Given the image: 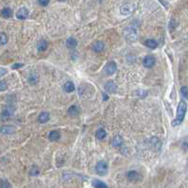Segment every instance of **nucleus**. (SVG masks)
<instances>
[{
	"mask_svg": "<svg viewBox=\"0 0 188 188\" xmlns=\"http://www.w3.org/2000/svg\"><path fill=\"white\" fill-rule=\"evenodd\" d=\"M7 88H8V85H7V82H6V81H4V80L0 81V91L3 92V91L7 90Z\"/></svg>",
	"mask_w": 188,
	"mask_h": 188,
	"instance_id": "obj_28",
	"label": "nucleus"
},
{
	"mask_svg": "<svg viewBox=\"0 0 188 188\" xmlns=\"http://www.w3.org/2000/svg\"><path fill=\"white\" fill-rule=\"evenodd\" d=\"M47 42L45 41V40H42L38 43V45H37V49L38 51H45L46 48H47Z\"/></svg>",
	"mask_w": 188,
	"mask_h": 188,
	"instance_id": "obj_20",
	"label": "nucleus"
},
{
	"mask_svg": "<svg viewBox=\"0 0 188 188\" xmlns=\"http://www.w3.org/2000/svg\"><path fill=\"white\" fill-rule=\"evenodd\" d=\"M63 90L67 93H71L75 90V85L72 81H66L63 85Z\"/></svg>",
	"mask_w": 188,
	"mask_h": 188,
	"instance_id": "obj_12",
	"label": "nucleus"
},
{
	"mask_svg": "<svg viewBox=\"0 0 188 188\" xmlns=\"http://www.w3.org/2000/svg\"><path fill=\"white\" fill-rule=\"evenodd\" d=\"M1 15L4 17V18H10V17L12 16V11L10 8H4L1 11Z\"/></svg>",
	"mask_w": 188,
	"mask_h": 188,
	"instance_id": "obj_16",
	"label": "nucleus"
},
{
	"mask_svg": "<svg viewBox=\"0 0 188 188\" xmlns=\"http://www.w3.org/2000/svg\"><path fill=\"white\" fill-rule=\"evenodd\" d=\"M50 118V115L47 112H43L38 116V122L40 123H46Z\"/></svg>",
	"mask_w": 188,
	"mask_h": 188,
	"instance_id": "obj_10",
	"label": "nucleus"
},
{
	"mask_svg": "<svg viewBox=\"0 0 188 188\" xmlns=\"http://www.w3.org/2000/svg\"><path fill=\"white\" fill-rule=\"evenodd\" d=\"M0 187H2V188H7V187H12V185L9 183L8 181L4 180V179H2L1 180V183H0Z\"/></svg>",
	"mask_w": 188,
	"mask_h": 188,
	"instance_id": "obj_25",
	"label": "nucleus"
},
{
	"mask_svg": "<svg viewBox=\"0 0 188 188\" xmlns=\"http://www.w3.org/2000/svg\"><path fill=\"white\" fill-rule=\"evenodd\" d=\"M112 144H113V146L114 147H120L121 145L123 144V139L121 136H115V137H114L113 141H112Z\"/></svg>",
	"mask_w": 188,
	"mask_h": 188,
	"instance_id": "obj_15",
	"label": "nucleus"
},
{
	"mask_svg": "<svg viewBox=\"0 0 188 188\" xmlns=\"http://www.w3.org/2000/svg\"><path fill=\"white\" fill-rule=\"evenodd\" d=\"M12 111H11L10 109L8 108V109L3 110L1 116H2V119H6V118H9L10 116H12Z\"/></svg>",
	"mask_w": 188,
	"mask_h": 188,
	"instance_id": "obj_23",
	"label": "nucleus"
},
{
	"mask_svg": "<svg viewBox=\"0 0 188 188\" xmlns=\"http://www.w3.org/2000/svg\"><path fill=\"white\" fill-rule=\"evenodd\" d=\"M145 46H146L147 47L149 48H151V49H154L157 47L158 44H157V42L155 40H152V39H149L147 40L146 42H145Z\"/></svg>",
	"mask_w": 188,
	"mask_h": 188,
	"instance_id": "obj_14",
	"label": "nucleus"
},
{
	"mask_svg": "<svg viewBox=\"0 0 188 188\" xmlns=\"http://www.w3.org/2000/svg\"><path fill=\"white\" fill-rule=\"evenodd\" d=\"M38 3L43 6V7H45V6H47L48 3H49V0H38Z\"/></svg>",
	"mask_w": 188,
	"mask_h": 188,
	"instance_id": "obj_29",
	"label": "nucleus"
},
{
	"mask_svg": "<svg viewBox=\"0 0 188 188\" xmlns=\"http://www.w3.org/2000/svg\"><path fill=\"white\" fill-rule=\"evenodd\" d=\"M14 132V128L12 126H4L1 128V132L3 134H8V133H12Z\"/></svg>",
	"mask_w": 188,
	"mask_h": 188,
	"instance_id": "obj_21",
	"label": "nucleus"
},
{
	"mask_svg": "<svg viewBox=\"0 0 188 188\" xmlns=\"http://www.w3.org/2000/svg\"><path fill=\"white\" fill-rule=\"evenodd\" d=\"M15 16H16L17 18H18L19 20H24V19H27L28 17H29V10H28L27 8L23 7V8L19 9V10L16 12V13H15Z\"/></svg>",
	"mask_w": 188,
	"mask_h": 188,
	"instance_id": "obj_6",
	"label": "nucleus"
},
{
	"mask_svg": "<svg viewBox=\"0 0 188 188\" xmlns=\"http://www.w3.org/2000/svg\"><path fill=\"white\" fill-rule=\"evenodd\" d=\"M136 10V4L134 2H128L120 7V13L124 16L132 14Z\"/></svg>",
	"mask_w": 188,
	"mask_h": 188,
	"instance_id": "obj_3",
	"label": "nucleus"
},
{
	"mask_svg": "<svg viewBox=\"0 0 188 188\" xmlns=\"http://www.w3.org/2000/svg\"><path fill=\"white\" fill-rule=\"evenodd\" d=\"M39 173V170H38V168L37 167H32V169L30 170V174L32 175V176H35V175H37Z\"/></svg>",
	"mask_w": 188,
	"mask_h": 188,
	"instance_id": "obj_30",
	"label": "nucleus"
},
{
	"mask_svg": "<svg viewBox=\"0 0 188 188\" xmlns=\"http://www.w3.org/2000/svg\"><path fill=\"white\" fill-rule=\"evenodd\" d=\"M48 138L50 141H57L60 138V132L58 131H52L48 134Z\"/></svg>",
	"mask_w": 188,
	"mask_h": 188,
	"instance_id": "obj_17",
	"label": "nucleus"
},
{
	"mask_svg": "<svg viewBox=\"0 0 188 188\" xmlns=\"http://www.w3.org/2000/svg\"><path fill=\"white\" fill-rule=\"evenodd\" d=\"M102 96H103V100H108L109 99V97H108V95L107 94H102Z\"/></svg>",
	"mask_w": 188,
	"mask_h": 188,
	"instance_id": "obj_32",
	"label": "nucleus"
},
{
	"mask_svg": "<svg viewBox=\"0 0 188 188\" xmlns=\"http://www.w3.org/2000/svg\"><path fill=\"white\" fill-rule=\"evenodd\" d=\"M187 111V104L184 100H181V102L178 105V109H177V115H176V118L172 122V126L176 127L178 125L182 124V122L183 121V119L185 117V114Z\"/></svg>",
	"mask_w": 188,
	"mask_h": 188,
	"instance_id": "obj_1",
	"label": "nucleus"
},
{
	"mask_svg": "<svg viewBox=\"0 0 188 188\" xmlns=\"http://www.w3.org/2000/svg\"><path fill=\"white\" fill-rule=\"evenodd\" d=\"M8 42V37L4 32H1V46H4L5 44H7Z\"/></svg>",
	"mask_w": 188,
	"mask_h": 188,
	"instance_id": "obj_27",
	"label": "nucleus"
},
{
	"mask_svg": "<svg viewBox=\"0 0 188 188\" xmlns=\"http://www.w3.org/2000/svg\"><path fill=\"white\" fill-rule=\"evenodd\" d=\"M92 47H93V50L95 51V52L99 53V52H101V51H103V50H104L105 45H104V43H103V42L97 41V42H96L95 44L93 45Z\"/></svg>",
	"mask_w": 188,
	"mask_h": 188,
	"instance_id": "obj_9",
	"label": "nucleus"
},
{
	"mask_svg": "<svg viewBox=\"0 0 188 188\" xmlns=\"http://www.w3.org/2000/svg\"><path fill=\"white\" fill-rule=\"evenodd\" d=\"M96 173L99 176H105L108 173V165L105 161H99L97 164Z\"/></svg>",
	"mask_w": 188,
	"mask_h": 188,
	"instance_id": "obj_4",
	"label": "nucleus"
},
{
	"mask_svg": "<svg viewBox=\"0 0 188 188\" xmlns=\"http://www.w3.org/2000/svg\"><path fill=\"white\" fill-rule=\"evenodd\" d=\"M59 1H63H63H65V0H59Z\"/></svg>",
	"mask_w": 188,
	"mask_h": 188,
	"instance_id": "obj_34",
	"label": "nucleus"
},
{
	"mask_svg": "<svg viewBox=\"0 0 188 188\" xmlns=\"http://www.w3.org/2000/svg\"><path fill=\"white\" fill-rule=\"evenodd\" d=\"M92 184H93L94 187H96V188H106V187H108V185L105 183H103L102 181H99V180H94Z\"/></svg>",
	"mask_w": 188,
	"mask_h": 188,
	"instance_id": "obj_19",
	"label": "nucleus"
},
{
	"mask_svg": "<svg viewBox=\"0 0 188 188\" xmlns=\"http://www.w3.org/2000/svg\"><path fill=\"white\" fill-rule=\"evenodd\" d=\"M105 91L109 94H115L117 91L116 84L113 80H109L105 84Z\"/></svg>",
	"mask_w": 188,
	"mask_h": 188,
	"instance_id": "obj_8",
	"label": "nucleus"
},
{
	"mask_svg": "<svg viewBox=\"0 0 188 188\" xmlns=\"http://www.w3.org/2000/svg\"><path fill=\"white\" fill-rule=\"evenodd\" d=\"M37 81H38V77H37V76H35V75H31V76L29 77V82L30 84L34 85V84H36Z\"/></svg>",
	"mask_w": 188,
	"mask_h": 188,
	"instance_id": "obj_24",
	"label": "nucleus"
},
{
	"mask_svg": "<svg viewBox=\"0 0 188 188\" xmlns=\"http://www.w3.org/2000/svg\"><path fill=\"white\" fill-rule=\"evenodd\" d=\"M127 178L129 179L130 181H137L139 179V174L138 172L132 170V171H129L127 173Z\"/></svg>",
	"mask_w": 188,
	"mask_h": 188,
	"instance_id": "obj_11",
	"label": "nucleus"
},
{
	"mask_svg": "<svg viewBox=\"0 0 188 188\" xmlns=\"http://www.w3.org/2000/svg\"><path fill=\"white\" fill-rule=\"evenodd\" d=\"M105 72H106V74L107 75H114L115 72H116V70H117V65H116V63L114 62V61H112V62H109L107 64H106V66H105Z\"/></svg>",
	"mask_w": 188,
	"mask_h": 188,
	"instance_id": "obj_5",
	"label": "nucleus"
},
{
	"mask_svg": "<svg viewBox=\"0 0 188 188\" xmlns=\"http://www.w3.org/2000/svg\"><path fill=\"white\" fill-rule=\"evenodd\" d=\"M80 114V111L78 109V107L77 106H71L69 109H68V115H69L70 116H77Z\"/></svg>",
	"mask_w": 188,
	"mask_h": 188,
	"instance_id": "obj_18",
	"label": "nucleus"
},
{
	"mask_svg": "<svg viewBox=\"0 0 188 188\" xmlns=\"http://www.w3.org/2000/svg\"><path fill=\"white\" fill-rule=\"evenodd\" d=\"M77 45H78V41H77L75 38H68L67 41H66V46L68 48H74L77 46Z\"/></svg>",
	"mask_w": 188,
	"mask_h": 188,
	"instance_id": "obj_13",
	"label": "nucleus"
},
{
	"mask_svg": "<svg viewBox=\"0 0 188 188\" xmlns=\"http://www.w3.org/2000/svg\"><path fill=\"white\" fill-rule=\"evenodd\" d=\"M123 35L127 41L135 42L136 40H137V31H136L135 29H133L132 27L125 28L123 30Z\"/></svg>",
	"mask_w": 188,
	"mask_h": 188,
	"instance_id": "obj_2",
	"label": "nucleus"
},
{
	"mask_svg": "<svg viewBox=\"0 0 188 188\" xmlns=\"http://www.w3.org/2000/svg\"><path fill=\"white\" fill-rule=\"evenodd\" d=\"M181 93H182V95H183V97H186V98H187V97H188V87H187V86L182 87Z\"/></svg>",
	"mask_w": 188,
	"mask_h": 188,
	"instance_id": "obj_26",
	"label": "nucleus"
},
{
	"mask_svg": "<svg viewBox=\"0 0 188 188\" xmlns=\"http://www.w3.org/2000/svg\"><path fill=\"white\" fill-rule=\"evenodd\" d=\"M0 70H1V77H3V76H4V74H5L7 71L4 69V68H1V69H0Z\"/></svg>",
	"mask_w": 188,
	"mask_h": 188,
	"instance_id": "obj_33",
	"label": "nucleus"
},
{
	"mask_svg": "<svg viewBox=\"0 0 188 188\" xmlns=\"http://www.w3.org/2000/svg\"><path fill=\"white\" fill-rule=\"evenodd\" d=\"M156 63V60L155 58L153 57L152 55H148L146 58L144 59V61H143V64L145 67H147V68H151L154 66Z\"/></svg>",
	"mask_w": 188,
	"mask_h": 188,
	"instance_id": "obj_7",
	"label": "nucleus"
},
{
	"mask_svg": "<svg viewBox=\"0 0 188 188\" xmlns=\"http://www.w3.org/2000/svg\"><path fill=\"white\" fill-rule=\"evenodd\" d=\"M107 136V132L104 131V130H98L97 132H96V137L99 140H102V139H104L105 137Z\"/></svg>",
	"mask_w": 188,
	"mask_h": 188,
	"instance_id": "obj_22",
	"label": "nucleus"
},
{
	"mask_svg": "<svg viewBox=\"0 0 188 188\" xmlns=\"http://www.w3.org/2000/svg\"><path fill=\"white\" fill-rule=\"evenodd\" d=\"M23 66H24L23 63H14L13 65H12V69H19V68H21Z\"/></svg>",
	"mask_w": 188,
	"mask_h": 188,
	"instance_id": "obj_31",
	"label": "nucleus"
}]
</instances>
